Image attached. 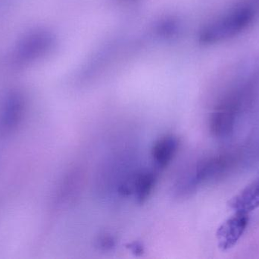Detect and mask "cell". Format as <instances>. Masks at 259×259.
I'll return each instance as SVG.
<instances>
[{
  "label": "cell",
  "instance_id": "cell-4",
  "mask_svg": "<svg viewBox=\"0 0 259 259\" xmlns=\"http://www.w3.org/2000/svg\"><path fill=\"white\" fill-rule=\"evenodd\" d=\"M241 94L234 93L220 100L209 117V129L213 136L225 139L234 134L237 121L245 107Z\"/></svg>",
  "mask_w": 259,
  "mask_h": 259
},
{
  "label": "cell",
  "instance_id": "cell-10",
  "mask_svg": "<svg viewBox=\"0 0 259 259\" xmlns=\"http://www.w3.org/2000/svg\"><path fill=\"white\" fill-rule=\"evenodd\" d=\"M126 1H127V0H126Z\"/></svg>",
  "mask_w": 259,
  "mask_h": 259
},
{
  "label": "cell",
  "instance_id": "cell-9",
  "mask_svg": "<svg viewBox=\"0 0 259 259\" xmlns=\"http://www.w3.org/2000/svg\"><path fill=\"white\" fill-rule=\"evenodd\" d=\"M131 249L134 253H142L143 252V247H141V246L137 244V243H136V246H132V245H131Z\"/></svg>",
  "mask_w": 259,
  "mask_h": 259
},
{
  "label": "cell",
  "instance_id": "cell-7",
  "mask_svg": "<svg viewBox=\"0 0 259 259\" xmlns=\"http://www.w3.org/2000/svg\"><path fill=\"white\" fill-rule=\"evenodd\" d=\"M179 145L178 138L174 135H165L154 144L152 156L157 167L164 168L172 161Z\"/></svg>",
  "mask_w": 259,
  "mask_h": 259
},
{
  "label": "cell",
  "instance_id": "cell-1",
  "mask_svg": "<svg viewBox=\"0 0 259 259\" xmlns=\"http://www.w3.org/2000/svg\"><path fill=\"white\" fill-rule=\"evenodd\" d=\"M56 44V36L50 30L32 29L24 33L14 46L11 64L18 69L27 68L50 55Z\"/></svg>",
  "mask_w": 259,
  "mask_h": 259
},
{
  "label": "cell",
  "instance_id": "cell-8",
  "mask_svg": "<svg viewBox=\"0 0 259 259\" xmlns=\"http://www.w3.org/2000/svg\"><path fill=\"white\" fill-rule=\"evenodd\" d=\"M155 183V174L151 172H143L137 176L135 182V195L139 203L146 202L152 193Z\"/></svg>",
  "mask_w": 259,
  "mask_h": 259
},
{
  "label": "cell",
  "instance_id": "cell-3",
  "mask_svg": "<svg viewBox=\"0 0 259 259\" xmlns=\"http://www.w3.org/2000/svg\"><path fill=\"white\" fill-rule=\"evenodd\" d=\"M241 151H228L203 158L196 164L187 189L196 190L205 184L219 180L229 174L242 161Z\"/></svg>",
  "mask_w": 259,
  "mask_h": 259
},
{
  "label": "cell",
  "instance_id": "cell-5",
  "mask_svg": "<svg viewBox=\"0 0 259 259\" xmlns=\"http://www.w3.org/2000/svg\"><path fill=\"white\" fill-rule=\"evenodd\" d=\"M249 222L247 213L235 212V214L221 225L218 229L217 240L219 247L222 251L232 249L243 237Z\"/></svg>",
  "mask_w": 259,
  "mask_h": 259
},
{
  "label": "cell",
  "instance_id": "cell-6",
  "mask_svg": "<svg viewBox=\"0 0 259 259\" xmlns=\"http://www.w3.org/2000/svg\"><path fill=\"white\" fill-rule=\"evenodd\" d=\"M228 205L235 212L247 214L259 208V176L233 197Z\"/></svg>",
  "mask_w": 259,
  "mask_h": 259
},
{
  "label": "cell",
  "instance_id": "cell-2",
  "mask_svg": "<svg viewBox=\"0 0 259 259\" xmlns=\"http://www.w3.org/2000/svg\"><path fill=\"white\" fill-rule=\"evenodd\" d=\"M253 9L240 6L210 21L199 33V41L204 44H214L233 38L243 31L252 22Z\"/></svg>",
  "mask_w": 259,
  "mask_h": 259
}]
</instances>
